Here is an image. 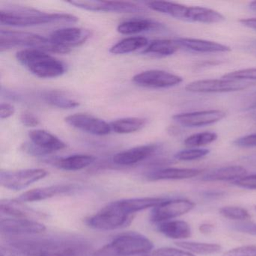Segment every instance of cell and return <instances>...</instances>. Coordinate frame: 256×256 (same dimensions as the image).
Masks as SVG:
<instances>
[{
  "instance_id": "cell-34",
  "label": "cell",
  "mask_w": 256,
  "mask_h": 256,
  "mask_svg": "<svg viewBox=\"0 0 256 256\" xmlns=\"http://www.w3.org/2000/svg\"><path fill=\"white\" fill-rule=\"evenodd\" d=\"M210 150L202 148H192V149L184 150L176 152L174 158L180 161H193L200 160L209 154Z\"/></svg>"
},
{
  "instance_id": "cell-4",
  "label": "cell",
  "mask_w": 256,
  "mask_h": 256,
  "mask_svg": "<svg viewBox=\"0 0 256 256\" xmlns=\"http://www.w3.org/2000/svg\"><path fill=\"white\" fill-rule=\"evenodd\" d=\"M17 60L36 77L54 78L66 72V66L48 53L38 49L25 48L16 54Z\"/></svg>"
},
{
  "instance_id": "cell-18",
  "label": "cell",
  "mask_w": 256,
  "mask_h": 256,
  "mask_svg": "<svg viewBox=\"0 0 256 256\" xmlns=\"http://www.w3.org/2000/svg\"><path fill=\"white\" fill-rule=\"evenodd\" d=\"M76 190H77V186L73 184H58V185L29 190L25 192L16 199L23 203L40 202V200H46L55 196L68 194Z\"/></svg>"
},
{
  "instance_id": "cell-26",
  "label": "cell",
  "mask_w": 256,
  "mask_h": 256,
  "mask_svg": "<svg viewBox=\"0 0 256 256\" xmlns=\"http://www.w3.org/2000/svg\"><path fill=\"white\" fill-rule=\"evenodd\" d=\"M95 161L96 157L94 156L76 154L56 160L55 162V166L62 170L74 172L88 167Z\"/></svg>"
},
{
  "instance_id": "cell-7",
  "label": "cell",
  "mask_w": 256,
  "mask_h": 256,
  "mask_svg": "<svg viewBox=\"0 0 256 256\" xmlns=\"http://www.w3.org/2000/svg\"><path fill=\"white\" fill-rule=\"evenodd\" d=\"M18 47L38 49L46 53H50L52 43L48 38L32 32L2 30L0 32L1 52Z\"/></svg>"
},
{
  "instance_id": "cell-12",
  "label": "cell",
  "mask_w": 256,
  "mask_h": 256,
  "mask_svg": "<svg viewBox=\"0 0 256 256\" xmlns=\"http://www.w3.org/2000/svg\"><path fill=\"white\" fill-rule=\"evenodd\" d=\"M46 230V227L42 223L30 218H6L0 221L1 234L10 238L40 234Z\"/></svg>"
},
{
  "instance_id": "cell-39",
  "label": "cell",
  "mask_w": 256,
  "mask_h": 256,
  "mask_svg": "<svg viewBox=\"0 0 256 256\" xmlns=\"http://www.w3.org/2000/svg\"><path fill=\"white\" fill-rule=\"evenodd\" d=\"M233 229L241 233L256 236V224L248 222H241L233 224Z\"/></svg>"
},
{
  "instance_id": "cell-42",
  "label": "cell",
  "mask_w": 256,
  "mask_h": 256,
  "mask_svg": "<svg viewBox=\"0 0 256 256\" xmlns=\"http://www.w3.org/2000/svg\"><path fill=\"white\" fill-rule=\"evenodd\" d=\"M0 256H26L18 248L5 242L0 247Z\"/></svg>"
},
{
  "instance_id": "cell-6",
  "label": "cell",
  "mask_w": 256,
  "mask_h": 256,
  "mask_svg": "<svg viewBox=\"0 0 256 256\" xmlns=\"http://www.w3.org/2000/svg\"><path fill=\"white\" fill-rule=\"evenodd\" d=\"M134 216L127 209L124 200H115L88 217L85 222L86 226L96 230H116L128 226Z\"/></svg>"
},
{
  "instance_id": "cell-16",
  "label": "cell",
  "mask_w": 256,
  "mask_h": 256,
  "mask_svg": "<svg viewBox=\"0 0 256 256\" xmlns=\"http://www.w3.org/2000/svg\"><path fill=\"white\" fill-rule=\"evenodd\" d=\"M226 114L221 110H206L174 115L172 119L185 127H202L216 124Z\"/></svg>"
},
{
  "instance_id": "cell-47",
  "label": "cell",
  "mask_w": 256,
  "mask_h": 256,
  "mask_svg": "<svg viewBox=\"0 0 256 256\" xmlns=\"http://www.w3.org/2000/svg\"><path fill=\"white\" fill-rule=\"evenodd\" d=\"M222 194L223 192H222L217 191H209L205 192H204V196L208 198H214L216 197H216H218V196H222Z\"/></svg>"
},
{
  "instance_id": "cell-49",
  "label": "cell",
  "mask_w": 256,
  "mask_h": 256,
  "mask_svg": "<svg viewBox=\"0 0 256 256\" xmlns=\"http://www.w3.org/2000/svg\"><path fill=\"white\" fill-rule=\"evenodd\" d=\"M252 160H254V161H256V158H253Z\"/></svg>"
},
{
  "instance_id": "cell-5",
  "label": "cell",
  "mask_w": 256,
  "mask_h": 256,
  "mask_svg": "<svg viewBox=\"0 0 256 256\" xmlns=\"http://www.w3.org/2000/svg\"><path fill=\"white\" fill-rule=\"evenodd\" d=\"M154 247L152 241L144 235L126 232L115 236L110 242L95 251L94 256H144L150 252Z\"/></svg>"
},
{
  "instance_id": "cell-11",
  "label": "cell",
  "mask_w": 256,
  "mask_h": 256,
  "mask_svg": "<svg viewBox=\"0 0 256 256\" xmlns=\"http://www.w3.org/2000/svg\"><path fill=\"white\" fill-rule=\"evenodd\" d=\"M194 206L196 204L187 199H166L152 208L150 220L157 224L169 221L190 212Z\"/></svg>"
},
{
  "instance_id": "cell-20",
  "label": "cell",
  "mask_w": 256,
  "mask_h": 256,
  "mask_svg": "<svg viewBox=\"0 0 256 256\" xmlns=\"http://www.w3.org/2000/svg\"><path fill=\"white\" fill-rule=\"evenodd\" d=\"M0 210L1 214L10 216L13 218L36 220V218H43L46 216L44 214L26 206L24 203L19 202L17 199H5L1 200Z\"/></svg>"
},
{
  "instance_id": "cell-33",
  "label": "cell",
  "mask_w": 256,
  "mask_h": 256,
  "mask_svg": "<svg viewBox=\"0 0 256 256\" xmlns=\"http://www.w3.org/2000/svg\"><path fill=\"white\" fill-rule=\"evenodd\" d=\"M220 214L224 218L245 221L250 218V214L245 208L240 206H226L220 208Z\"/></svg>"
},
{
  "instance_id": "cell-2",
  "label": "cell",
  "mask_w": 256,
  "mask_h": 256,
  "mask_svg": "<svg viewBox=\"0 0 256 256\" xmlns=\"http://www.w3.org/2000/svg\"><path fill=\"white\" fill-rule=\"evenodd\" d=\"M78 20L72 14L44 13L25 7L0 11V24L5 26L28 28L48 24H74Z\"/></svg>"
},
{
  "instance_id": "cell-46",
  "label": "cell",
  "mask_w": 256,
  "mask_h": 256,
  "mask_svg": "<svg viewBox=\"0 0 256 256\" xmlns=\"http://www.w3.org/2000/svg\"><path fill=\"white\" fill-rule=\"evenodd\" d=\"M214 226L211 224H202L199 226V230L202 234H210L214 230Z\"/></svg>"
},
{
  "instance_id": "cell-29",
  "label": "cell",
  "mask_w": 256,
  "mask_h": 256,
  "mask_svg": "<svg viewBox=\"0 0 256 256\" xmlns=\"http://www.w3.org/2000/svg\"><path fill=\"white\" fill-rule=\"evenodd\" d=\"M48 104L62 109H71L78 107L80 102L66 92L61 90H50L43 95Z\"/></svg>"
},
{
  "instance_id": "cell-27",
  "label": "cell",
  "mask_w": 256,
  "mask_h": 256,
  "mask_svg": "<svg viewBox=\"0 0 256 256\" xmlns=\"http://www.w3.org/2000/svg\"><path fill=\"white\" fill-rule=\"evenodd\" d=\"M180 47L176 40H158L151 42L142 54L157 56H168L176 53Z\"/></svg>"
},
{
  "instance_id": "cell-3",
  "label": "cell",
  "mask_w": 256,
  "mask_h": 256,
  "mask_svg": "<svg viewBox=\"0 0 256 256\" xmlns=\"http://www.w3.org/2000/svg\"><path fill=\"white\" fill-rule=\"evenodd\" d=\"M146 6L152 11L186 22L216 24L226 20V18L218 12L204 7L187 6L166 1H151L146 2Z\"/></svg>"
},
{
  "instance_id": "cell-8",
  "label": "cell",
  "mask_w": 256,
  "mask_h": 256,
  "mask_svg": "<svg viewBox=\"0 0 256 256\" xmlns=\"http://www.w3.org/2000/svg\"><path fill=\"white\" fill-rule=\"evenodd\" d=\"M29 138L31 142L23 144V150L30 155H48L66 148L65 142L46 130H32Z\"/></svg>"
},
{
  "instance_id": "cell-10",
  "label": "cell",
  "mask_w": 256,
  "mask_h": 256,
  "mask_svg": "<svg viewBox=\"0 0 256 256\" xmlns=\"http://www.w3.org/2000/svg\"><path fill=\"white\" fill-rule=\"evenodd\" d=\"M47 170L41 168L23 169L18 170H1L0 184L2 186L19 191L46 178Z\"/></svg>"
},
{
  "instance_id": "cell-28",
  "label": "cell",
  "mask_w": 256,
  "mask_h": 256,
  "mask_svg": "<svg viewBox=\"0 0 256 256\" xmlns=\"http://www.w3.org/2000/svg\"><path fill=\"white\" fill-rule=\"evenodd\" d=\"M149 42L145 37H128L112 46L109 52L112 54H127L142 48H146Z\"/></svg>"
},
{
  "instance_id": "cell-37",
  "label": "cell",
  "mask_w": 256,
  "mask_h": 256,
  "mask_svg": "<svg viewBox=\"0 0 256 256\" xmlns=\"http://www.w3.org/2000/svg\"><path fill=\"white\" fill-rule=\"evenodd\" d=\"M222 256H256V246H241L228 250Z\"/></svg>"
},
{
  "instance_id": "cell-25",
  "label": "cell",
  "mask_w": 256,
  "mask_h": 256,
  "mask_svg": "<svg viewBox=\"0 0 256 256\" xmlns=\"http://www.w3.org/2000/svg\"><path fill=\"white\" fill-rule=\"evenodd\" d=\"M160 24L148 19L134 18L126 20L118 25L116 30L122 35H134L148 32L158 28Z\"/></svg>"
},
{
  "instance_id": "cell-45",
  "label": "cell",
  "mask_w": 256,
  "mask_h": 256,
  "mask_svg": "<svg viewBox=\"0 0 256 256\" xmlns=\"http://www.w3.org/2000/svg\"><path fill=\"white\" fill-rule=\"evenodd\" d=\"M240 23L242 24L244 26L251 29L256 30V18L241 19L239 20Z\"/></svg>"
},
{
  "instance_id": "cell-1",
  "label": "cell",
  "mask_w": 256,
  "mask_h": 256,
  "mask_svg": "<svg viewBox=\"0 0 256 256\" xmlns=\"http://www.w3.org/2000/svg\"><path fill=\"white\" fill-rule=\"evenodd\" d=\"M7 244L26 256H94L92 245L80 238H11Z\"/></svg>"
},
{
  "instance_id": "cell-44",
  "label": "cell",
  "mask_w": 256,
  "mask_h": 256,
  "mask_svg": "<svg viewBox=\"0 0 256 256\" xmlns=\"http://www.w3.org/2000/svg\"><path fill=\"white\" fill-rule=\"evenodd\" d=\"M244 110H252L256 108V92L248 95L246 98L244 100Z\"/></svg>"
},
{
  "instance_id": "cell-48",
  "label": "cell",
  "mask_w": 256,
  "mask_h": 256,
  "mask_svg": "<svg viewBox=\"0 0 256 256\" xmlns=\"http://www.w3.org/2000/svg\"><path fill=\"white\" fill-rule=\"evenodd\" d=\"M250 10L256 12V1H254V2H252L251 4H250Z\"/></svg>"
},
{
  "instance_id": "cell-43",
  "label": "cell",
  "mask_w": 256,
  "mask_h": 256,
  "mask_svg": "<svg viewBox=\"0 0 256 256\" xmlns=\"http://www.w3.org/2000/svg\"><path fill=\"white\" fill-rule=\"evenodd\" d=\"M16 108L12 104L10 103H2L0 108V116L1 119H8L14 115Z\"/></svg>"
},
{
  "instance_id": "cell-13",
  "label": "cell",
  "mask_w": 256,
  "mask_h": 256,
  "mask_svg": "<svg viewBox=\"0 0 256 256\" xmlns=\"http://www.w3.org/2000/svg\"><path fill=\"white\" fill-rule=\"evenodd\" d=\"M132 82L138 86L154 89L173 88L182 83L180 76L162 70H148L136 74Z\"/></svg>"
},
{
  "instance_id": "cell-19",
  "label": "cell",
  "mask_w": 256,
  "mask_h": 256,
  "mask_svg": "<svg viewBox=\"0 0 256 256\" xmlns=\"http://www.w3.org/2000/svg\"><path fill=\"white\" fill-rule=\"evenodd\" d=\"M158 146L155 144L142 145L126 150L114 156L113 162L118 166H128L143 162L156 154Z\"/></svg>"
},
{
  "instance_id": "cell-30",
  "label": "cell",
  "mask_w": 256,
  "mask_h": 256,
  "mask_svg": "<svg viewBox=\"0 0 256 256\" xmlns=\"http://www.w3.org/2000/svg\"><path fill=\"white\" fill-rule=\"evenodd\" d=\"M146 120L140 118H126L110 122V128L118 134H131L140 131L146 126Z\"/></svg>"
},
{
  "instance_id": "cell-9",
  "label": "cell",
  "mask_w": 256,
  "mask_h": 256,
  "mask_svg": "<svg viewBox=\"0 0 256 256\" xmlns=\"http://www.w3.org/2000/svg\"><path fill=\"white\" fill-rule=\"evenodd\" d=\"M254 82L230 79H206L196 80L186 86L188 92L194 94H218V92H236L252 86Z\"/></svg>"
},
{
  "instance_id": "cell-15",
  "label": "cell",
  "mask_w": 256,
  "mask_h": 256,
  "mask_svg": "<svg viewBox=\"0 0 256 256\" xmlns=\"http://www.w3.org/2000/svg\"><path fill=\"white\" fill-rule=\"evenodd\" d=\"M70 126L94 136H108L112 132L110 124L86 114H74L65 118Z\"/></svg>"
},
{
  "instance_id": "cell-36",
  "label": "cell",
  "mask_w": 256,
  "mask_h": 256,
  "mask_svg": "<svg viewBox=\"0 0 256 256\" xmlns=\"http://www.w3.org/2000/svg\"><path fill=\"white\" fill-rule=\"evenodd\" d=\"M144 256H196V254L186 251L184 250H180V248H169V247H164V248H157V250H152L150 252L145 254Z\"/></svg>"
},
{
  "instance_id": "cell-14",
  "label": "cell",
  "mask_w": 256,
  "mask_h": 256,
  "mask_svg": "<svg viewBox=\"0 0 256 256\" xmlns=\"http://www.w3.org/2000/svg\"><path fill=\"white\" fill-rule=\"evenodd\" d=\"M68 4L82 8L92 12H106L116 13H140L145 11V8L137 4L122 1H71Z\"/></svg>"
},
{
  "instance_id": "cell-40",
  "label": "cell",
  "mask_w": 256,
  "mask_h": 256,
  "mask_svg": "<svg viewBox=\"0 0 256 256\" xmlns=\"http://www.w3.org/2000/svg\"><path fill=\"white\" fill-rule=\"evenodd\" d=\"M234 144L240 148H254L256 146V133L239 138L234 142Z\"/></svg>"
},
{
  "instance_id": "cell-32",
  "label": "cell",
  "mask_w": 256,
  "mask_h": 256,
  "mask_svg": "<svg viewBox=\"0 0 256 256\" xmlns=\"http://www.w3.org/2000/svg\"><path fill=\"white\" fill-rule=\"evenodd\" d=\"M218 138V136L215 132H204L192 134L184 140V144L188 148H199L212 143Z\"/></svg>"
},
{
  "instance_id": "cell-24",
  "label": "cell",
  "mask_w": 256,
  "mask_h": 256,
  "mask_svg": "<svg viewBox=\"0 0 256 256\" xmlns=\"http://www.w3.org/2000/svg\"><path fill=\"white\" fill-rule=\"evenodd\" d=\"M245 168L240 166H230L220 168L208 172L200 180L205 182L234 181L246 174Z\"/></svg>"
},
{
  "instance_id": "cell-21",
  "label": "cell",
  "mask_w": 256,
  "mask_h": 256,
  "mask_svg": "<svg viewBox=\"0 0 256 256\" xmlns=\"http://www.w3.org/2000/svg\"><path fill=\"white\" fill-rule=\"evenodd\" d=\"M202 170L196 168H166L157 169L146 174V176L149 180H186L198 176Z\"/></svg>"
},
{
  "instance_id": "cell-22",
  "label": "cell",
  "mask_w": 256,
  "mask_h": 256,
  "mask_svg": "<svg viewBox=\"0 0 256 256\" xmlns=\"http://www.w3.org/2000/svg\"><path fill=\"white\" fill-rule=\"evenodd\" d=\"M176 40L180 47L200 53H224L230 50L228 46L208 40L191 38H179Z\"/></svg>"
},
{
  "instance_id": "cell-41",
  "label": "cell",
  "mask_w": 256,
  "mask_h": 256,
  "mask_svg": "<svg viewBox=\"0 0 256 256\" xmlns=\"http://www.w3.org/2000/svg\"><path fill=\"white\" fill-rule=\"evenodd\" d=\"M20 122L26 127H35L40 125L38 118L29 112H24L20 115Z\"/></svg>"
},
{
  "instance_id": "cell-17",
  "label": "cell",
  "mask_w": 256,
  "mask_h": 256,
  "mask_svg": "<svg viewBox=\"0 0 256 256\" xmlns=\"http://www.w3.org/2000/svg\"><path fill=\"white\" fill-rule=\"evenodd\" d=\"M90 36V32L86 30L78 28H66L56 30L48 37L54 44L71 52L72 48L82 46Z\"/></svg>"
},
{
  "instance_id": "cell-35",
  "label": "cell",
  "mask_w": 256,
  "mask_h": 256,
  "mask_svg": "<svg viewBox=\"0 0 256 256\" xmlns=\"http://www.w3.org/2000/svg\"><path fill=\"white\" fill-rule=\"evenodd\" d=\"M222 78L238 80H256V68H245L232 72L222 76Z\"/></svg>"
},
{
  "instance_id": "cell-38",
  "label": "cell",
  "mask_w": 256,
  "mask_h": 256,
  "mask_svg": "<svg viewBox=\"0 0 256 256\" xmlns=\"http://www.w3.org/2000/svg\"><path fill=\"white\" fill-rule=\"evenodd\" d=\"M233 184L240 188L247 190H256V174L246 175L240 179L233 181Z\"/></svg>"
},
{
  "instance_id": "cell-23",
  "label": "cell",
  "mask_w": 256,
  "mask_h": 256,
  "mask_svg": "<svg viewBox=\"0 0 256 256\" xmlns=\"http://www.w3.org/2000/svg\"><path fill=\"white\" fill-rule=\"evenodd\" d=\"M157 230L167 238L174 240L187 239L192 235L190 224L184 220H169L158 223Z\"/></svg>"
},
{
  "instance_id": "cell-31",
  "label": "cell",
  "mask_w": 256,
  "mask_h": 256,
  "mask_svg": "<svg viewBox=\"0 0 256 256\" xmlns=\"http://www.w3.org/2000/svg\"><path fill=\"white\" fill-rule=\"evenodd\" d=\"M176 246L186 251L196 254H212L220 252L222 246L217 244L192 242V241H178L175 242Z\"/></svg>"
}]
</instances>
